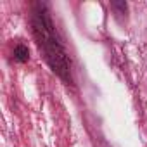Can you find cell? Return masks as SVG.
Here are the masks:
<instances>
[{"label":"cell","mask_w":147,"mask_h":147,"mask_svg":"<svg viewBox=\"0 0 147 147\" xmlns=\"http://www.w3.org/2000/svg\"><path fill=\"white\" fill-rule=\"evenodd\" d=\"M14 59L19 61V62H26V61L30 59V50H28V47L18 45V47L14 49Z\"/></svg>","instance_id":"cell-1"}]
</instances>
